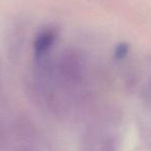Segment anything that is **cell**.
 <instances>
[{"label": "cell", "mask_w": 151, "mask_h": 151, "mask_svg": "<svg viewBox=\"0 0 151 151\" xmlns=\"http://www.w3.org/2000/svg\"><path fill=\"white\" fill-rule=\"evenodd\" d=\"M57 39V31L52 28H47L40 31L34 40V52L37 58H41L52 48Z\"/></svg>", "instance_id": "6da1fadb"}, {"label": "cell", "mask_w": 151, "mask_h": 151, "mask_svg": "<svg viewBox=\"0 0 151 151\" xmlns=\"http://www.w3.org/2000/svg\"><path fill=\"white\" fill-rule=\"evenodd\" d=\"M127 53V46L125 44H120L115 50V56L117 58H122Z\"/></svg>", "instance_id": "7a4b0ae2"}]
</instances>
